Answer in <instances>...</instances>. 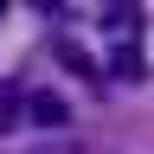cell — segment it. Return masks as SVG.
<instances>
[{"label": "cell", "instance_id": "cell-1", "mask_svg": "<svg viewBox=\"0 0 154 154\" xmlns=\"http://www.w3.org/2000/svg\"><path fill=\"white\" fill-rule=\"evenodd\" d=\"M26 116H32L38 128H64V122H71V103L51 96V90H32V96H26Z\"/></svg>", "mask_w": 154, "mask_h": 154}, {"label": "cell", "instance_id": "cell-2", "mask_svg": "<svg viewBox=\"0 0 154 154\" xmlns=\"http://www.w3.org/2000/svg\"><path fill=\"white\" fill-rule=\"evenodd\" d=\"M109 77H116V84H141V51H135V45H122V51L109 58Z\"/></svg>", "mask_w": 154, "mask_h": 154}, {"label": "cell", "instance_id": "cell-3", "mask_svg": "<svg viewBox=\"0 0 154 154\" xmlns=\"http://www.w3.org/2000/svg\"><path fill=\"white\" fill-rule=\"evenodd\" d=\"M19 109H26V90L7 77V84H0V122H19Z\"/></svg>", "mask_w": 154, "mask_h": 154}, {"label": "cell", "instance_id": "cell-4", "mask_svg": "<svg viewBox=\"0 0 154 154\" xmlns=\"http://www.w3.org/2000/svg\"><path fill=\"white\" fill-rule=\"evenodd\" d=\"M26 154H84V148H71V141H45V148H26Z\"/></svg>", "mask_w": 154, "mask_h": 154}]
</instances>
